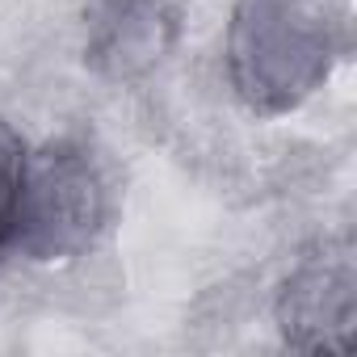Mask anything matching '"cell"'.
Returning <instances> with one entry per match:
<instances>
[{
    "instance_id": "obj_1",
    "label": "cell",
    "mask_w": 357,
    "mask_h": 357,
    "mask_svg": "<svg viewBox=\"0 0 357 357\" xmlns=\"http://www.w3.org/2000/svg\"><path fill=\"white\" fill-rule=\"evenodd\" d=\"M332 59L336 22L324 0H236L227 68L252 109H294L328 80Z\"/></svg>"
},
{
    "instance_id": "obj_2",
    "label": "cell",
    "mask_w": 357,
    "mask_h": 357,
    "mask_svg": "<svg viewBox=\"0 0 357 357\" xmlns=\"http://www.w3.org/2000/svg\"><path fill=\"white\" fill-rule=\"evenodd\" d=\"M105 223V181L93 155L72 143H47L26 160L13 244L34 261H68L84 252Z\"/></svg>"
},
{
    "instance_id": "obj_3",
    "label": "cell",
    "mask_w": 357,
    "mask_h": 357,
    "mask_svg": "<svg viewBox=\"0 0 357 357\" xmlns=\"http://www.w3.org/2000/svg\"><path fill=\"white\" fill-rule=\"evenodd\" d=\"M282 332L294 349L307 353H349L357 328V269L353 248L324 244L311 252L286 282L278 303Z\"/></svg>"
},
{
    "instance_id": "obj_4",
    "label": "cell",
    "mask_w": 357,
    "mask_h": 357,
    "mask_svg": "<svg viewBox=\"0 0 357 357\" xmlns=\"http://www.w3.org/2000/svg\"><path fill=\"white\" fill-rule=\"evenodd\" d=\"M176 38V9L168 0H93L84 59L109 80L151 72Z\"/></svg>"
},
{
    "instance_id": "obj_5",
    "label": "cell",
    "mask_w": 357,
    "mask_h": 357,
    "mask_svg": "<svg viewBox=\"0 0 357 357\" xmlns=\"http://www.w3.org/2000/svg\"><path fill=\"white\" fill-rule=\"evenodd\" d=\"M26 160H30V151H26L22 135L0 118V248H13L22 185H26Z\"/></svg>"
}]
</instances>
